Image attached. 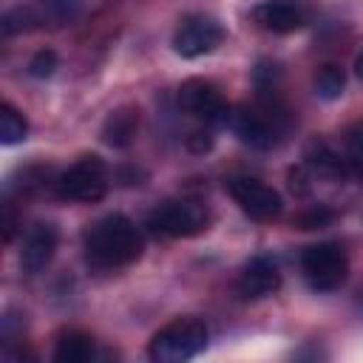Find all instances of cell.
Returning a JSON list of instances; mask_svg holds the SVG:
<instances>
[{
  "label": "cell",
  "instance_id": "6da1fadb",
  "mask_svg": "<svg viewBox=\"0 0 363 363\" xmlns=\"http://www.w3.org/2000/svg\"><path fill=\"white\" fill-rule=\"evenodd\" d=\"M82 247H85L88 264L99 269H116V267L133 264L142 255V235L128 216L113 213L94 221L85 230Z\"/></svg>",
  "mask_w": 363,
  "mask_h": 363
},
{
  "label": "cell",
  "instance_id": "7a4b0ae2",
  "mask_svg": "<svg viewBox=\"0 0 363 363\" xmlns=\"http://www.w3.org/2000/svg\"><path fill=\"white\" fill-rule=\"evenodd\" d=\"M207 340H210V332H207L204 320L176 318L150 337L147 354L156 363H184V360L196 357L199 352H204Z\"/></svg>",
  "mask_w": 363,
  "mask_h": 363
},
{
  "label": "cell",
  "instance_id": "3957f363",
  "mask_svg": "<svg viewBox=\"0 0 363 363\" xmlns=\"http://www.w3.org/2000/svg\"><path fill=\"white\" fill-rule=\"evenodd\" d=\"M227 125L233 128V133L252 145V147H272L289 128V119H286V111L272 99V96H264V102L258 108H238L230 113Z\"/></svg>",
  "mask_w": 363,
  "mask_h": 363
},
{
  "label": "cell",
  "instance_id": "277c9868",
  "mask_svg": "<svg viewBox=\"0 0 363 363\" xmlns=\"http://www.w3.org/2000/svg\"><path fill=\"white\" fill-rule=\"evenodd\" d=\"M54 190L62 201L94 204L108 193V164L99 156H82L57 176Z\"/></svg>",
  "mask_w": 363,
  "mask_h": 363
},
{
  "label": "cell",
  "instance_id": "5b68a950",
  "mask_svg": "<svg viewBox=\"0 0 363 363\" xmlns=\"http://www.w3.org/2000/svg\"><path fill=\"white\" fill-rule=\"evenodd\" d=\"M210 213L201 201L196 199H170L162 201L150 216H147V230L153 235L164 238H190L207 230Z\"/></svg>",
  "mask_w": 363,
  "mask_h": 363
},
{
  "label": "cell",
  "instance_id": "8992f818",
  "mask_svg": "<svg viewBox=\"0 0 363 363\" xmlns=\"http://www.w3.org/2000/svg\"><path fill=\"white\" fill-rule=\"evenodd\" d=\"M79 14V0H34L28 6H14L3 14L0 28L6 37L34 31L43 26H65Z\"/></svg>",
  "mask_w": 363,
  "mask_h": 363
},
{
  "label": "cell",
  "instance_id": "52a82bcc",
  "mask_svg": "<svg viewBox=\"0 0 363 363\" xmlns=\"http://www.w3.org/2000/svg\"><path fill=\"white\" fill-rule=\"evenodd\" d=\"M301 272L315 292H332V289L343 286V281L349 275V261H346L343 247L332 244V241L306 247L301 252Z\"/></svg>",
  "mask_w": 363,
  "mask_h": 363
},
{
  "label": "cell",
  "instance_id": "ba28073f",
  "mask_svg": "<svg viewBox=\"0 0 363 363\" xmlns=\"http://www.w3.org/2000/svg\"><path fill=\"white\" fill-rule=\"evenodd\" d=\"M176 99H179V108L187 116L199 119L207 128L210 125H227V119L233 113V108L227 105L221 91L213 82H207V79H187V82H182Z\"/></svg>",
  "mask_w": 363,
  "mask_h": 363
},
{
  "label": "cell",
  "instance_id": "9c48e42d",
  "mask_svg": "<svg viewBox=\"0 0 363 363\" xmlns=\"http://www.w3.org/2000/svg\"><path fill=\"white\" fill-rule=\"evenodd\" d=\"M221 40H224V28L218 26V20L207 14H187L173 31V51L184 60H196L216 51Z\"/></svg>",
  "mask_w": 363,
  "mask_h": 363
},
{
  "label": "cell",
  "instance_id": "30bf717a",
  "mask_svg": "<svg viewBox=\"0 0 363 363\" xmlns=\"http://www.w3.org/2000/svg\"><path fill=\"white\" fill-rule=\"evenodd\" d=\"M233 201L255 221H272L281 216L284 210V201L278 196V190H272L269 184L258 182V179H250V176H238V179H230L227 184Z\"/></svg>",
  "mask_w": 363,
  "mask_h": 363
},
{
  "label": "cell",
  "instance_id": "8fae6325",
  "mask_svg": "<svg viewBox=\"0 0 363 363\" xmlns=\"http://www.w3.org/2000/svg\"><path fill=\"white\" fill-rule=\"evenodd\" d=\"M57 241H60V233L51 221H34L28 227V233L23 238V250H20L23 272H28V275L43 272L57 252Z\"/></svg>",
  "mask_w": 363,
  "mask_h": 363
},
{
  "label": "cell",
  "instance_id": "7c38bea8",
  "mask_svg": "<svg viewBox=\"0 0 363 363\" xmlns=\"http://www.w3.org/2000/svg\"><path fill=\"white\" fill-rule=\"evenodd\" d=\"M281 286V269L272 258L267 255H255L252 261L244 264L238 281H235V289L244 301H258V298H267L272 292H278Z\"/></svg>",
  "mask_w": 363,
  "mask_h": 363
},
{
  "label": "cell",
  "instance_id": "4fadbf2b",
  "mask_svg": "<svg viewBox=\"0 0 363 363\" xmlns=\"http://www.w3.org/2000/svg\"><path fill=\"white\" fill-rule=\"evenodd\" d=\"M306 14L292 0H264L252 9V23L272 34H289L303 26Z\"/></svg>",
  "mask_w": 363,
  "mask_h": 363
},
{
  "label": "cell",
  "instance_id": "5bb4252c",
  "mask_svg": "<svg viewBox=\"0 0 363 363\" xmlns=\"http://www.w3.org/2000/svg\"><path fill=\"white\" fill-rule=\"evenodd\" d=\"M136 130H139V108L122 105L108 113V119L102 125V142L111 147H128L133 142Z\"/></svg>",
  "mask_w": 363,
  "mask_h": 363
},
{
  "label": "cell",
  "instance_id": "9a60e30c",
  "mask_svg": "<svg viewBox=\"0 0 363 363\" xmlns=\"http://www.w3.org/2000/svg\"><path fill=\"white\" fill-rule=\"evenodd\" d=\"M94 354H96L94 337L88 332H79V329L62 332L57 346H54V360L57 363H88Z\"/></svg>",
  "mask_w": 363,
  "mask_h": 363
},
{
  "label": "cell",
  "instance_id": "2e32d148",
  "mask_svg": "<svg viewBox=\"0 0 363 363\" xmlns=\"http://www.w3.org/2000/svg\"><path fill=\"white\" fill-rule=\"evenodd\" d=\"M306 167L315 170V173H320V176H346V173H352L346 156L337 153V150H332L326 142H315L306 150Z\"/></svg>",
  "mask_w": 363,
  "mask_h": 363
},
{
  "label": "cell",
  "instance_id": "e0dca14e",
  "mask_svg": "<svg viewBox=\"0 0 363 363\" xmlns=\"http://www.w3.org/2000/svg\"><path fill=\"white\" fill-rule=\"evenodd\" d=\"M26 133H28L26 116L11 102H3V108H0V142L3 145H17V142L26 139Z\"/></svg>",
  "mask_w": 363,
  "mask_h": 363
},
{
  "label": "cell",
  "instance_id": "ac0fdd59",
  "mask_svg": "<svg viewBox=\"0 0 363 363\" xmlns=\"http://www.w3.org/2000/svg\"><path fill=\"white\" fill-rule=\"evenodd\" d=\"M343 85H346V77H343V71L337 65H323L315 74V91L323 99H337L343 94Z\"/></svg>",
  "mask_w": 363,
  "mask_h": 363
},
{
  "label": "cell",
  "instance_id": "d6986e66",
  "mask_svg": "<svg viewBox=\"0 0 363 363\" xmlns=\"http://www.w3.org/2000/svg\"><path fill=\"white\" fill-rule=\"evenodd\" d=\"M343 156H346L352 173H363V122H357L346 133V153Z\"/></svg>",
  "mask_w": 363,
  "mask_h": 363
},
{
  "label": "cell",
  "instance_id": "ffe728a7",
  "mask_svg": "<svg viewBox=\"0 0 363 363\" xmlns=\"http://www.w3.org/2000/svg\"><path fill=\"white\" fill-rule=\"evenodd\" d=\"M329 221H332V210L329 207H312V210H306V213H301L295 218V227H301V230H320Z\"/></svg>",
  "mask_w": 363,
  "mask_h": 363
},
{
  "label": "cell",
  "instance_id": "44dd1931",
  "mask_svg": "<svg viewBox=\"0 0 363 363\" xmlns=\"http://www.w3.org/2000/svg\"><path fill=\"white\" fill-rule=\"evenodd\" d=\"M54 68H57V57H54V51H37V54H34V60L28 62V74H31V77H37V79L51 77V74H54Z\"/></svg>",
  "mask_w": 363,
  "mask_h": 363
},
{
  "label": "cell",
  "instance_id": "7402d4cb",
  "mask_svg": "<svg viewBox=\"0 0 363 363\" xmlns=\"http://www.w3.org/2000/svg\"><path fill=\"white\" fill-rule=\"evenodd\" d=\"M210 145H213L210 130H196V133H190V136H187V147H190V150H196V153L210 150Z\"/></svg>",
  "mask_w": 363,
  "mask_h": 363
},
{
  "label": "cell",
  "instance_id": "603a6c76",
  "mask_svg": "<svg viewBox=\"0 0 363 363\" xmlns=\"http://www.w3.org/2000/svg\"><path fill=\"white\" fill-rule=\"evenodd\" d=\"M14 227H17V216H14L11 201H6V204H3V238H6V241L14 238Z\"/></svg>",
  "mask_w": 363,
  "mask_h": 363
},
{
  "label": "cell",
  "instance_id": "cb8c5ba5",
  "mask_svg": "<svg viewBox=\"0 0 363 363\" xmlns=\"http://www.w3.org/2000/svg\"><path fill=\"white\" fill-rule=\"evenodd\" d=\"M354 74H357V77L363 79V51H360V57L354 60Z\"/></svg>",
  "mask_w": 363,
  "mask_h": 363
},
{
  "label": "cell",
  "instance_id": "d4e9b609",
  "mask_svg": "<svg viewBox=\"0 0 363 363\" xmlns=\"http://www.w3.org/2000/svg\"><path fill=\"white\" fill-rule=\"evenodd\" d=\"M357 309H360V312H363V286H360V289H357Z\"/></svg>",
  "mask_w": 363,
  "mask_h": 363
}]
</instances>
